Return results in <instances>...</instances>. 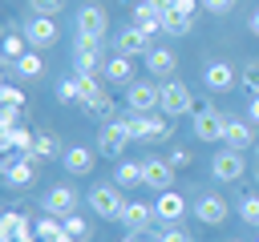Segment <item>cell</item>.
Wrapping results in <instances>:
<instances>
[{
  "mask_svg": "<svg viewBox=\"0 0 259 242\" xmlns=\"http://www.w3.org/2000/svg\"><path fill=\"white\" fill-rule=\"evenodd\" d=\"M89 210H93L97 218H105V222H121V210H125V202H121V186H117V182H101V186H93V190H89Z\"/></svg>",
  "mask_w": 259,
  "mask_h": 242,
  "instance_id": "1",
  "label": "cell"
},
{
  "mask_svg": "<svg viewBox=\"0 0 259 242\" xmlns=\"http://www.w3.org/2000/svg\"><path fill=\"white\" fill-rule=\"evenodd\" d=\"M158 109H162L166 117H182V113H190V109H194V101H190V85H182L178 77H174V81H162V101H158Z\"/></svg>",
  "mask_w": 259,
  "mask_h": 242,
  "instance_id": "2",
  "label": "cell"
},
{
  "mask_svg": "<svg viewBox=\"0 0 259 242\" xmlns=\"http://www.w3.org/2000/svg\"><path fill=\"white\" fill-rule=\"evenodd\" d=\"M130 141H134V137L125 133L121 117H113V121H105V125H101V133H97V153H101V157H121Z\"/></svg>",
  "mask_w": 259,
  "mask_h": 242,
  "instance_id": "3",
  "label": "cell"
},
{
  "mask_svg": "<svg viewBox=\"0 0 259 242\" xmlns=\"http://www.w3.org/2000/svg\"><path fill=\"white\" fill-rule=\"evenodd\" d=\"M158 101H162V85H150V81L125 85V105H130V113H150V109H158Z\"/></svg>",
  "mask_w": 259,
  "mask_h": 242,
  "instance_id": "4",
  "label": "cell"
},
{
  "mask_svg": "<svg viewBox=\"0 0 259 242\" xmlns=\"http://www.w3.org/2000/svg\"><path fill=\"white\" fill-rule=\"evenodd\" d=\"M243 169H247L243 149H219V153L210 157V173H214V182H239Z\"/></svg>",
  "mask_w": 259,
  "mask_h": 242,
  "instance_id": "5",
  "label": "cell"
},
{
  "mask_svg": "<svg viewBox=\"0 0 259 242\" xmlns=\"http://www.w3.org/2000/svg\"><path fill=\"white\" fill-rule=\"evenodd\" d=\"M20 32H24V40H28V48H53L57 44V24H53V16H32L28 24H20Z\"/></svg>",
  "mask_w": 259,
  "mask_h": 242,
  "instance_id": "6",
  "label": "cell"
},
{
  "mask_svg": "<svg viewBox=\"0 0 259 242\" xmlns=\"http://www.w3.org/2000/svg\"><path fill=\"white\" fill-rule=\"evenodd\" d=\"M77 32L105 36V32H109V12H105L101 4H81V8H77Z\"/></svg>",
  "mask_w": 259,
  "mask_h": 242,
  "instance_id": "7",
  "label": "cell"
},
{
  "mask_svg": "<svg viewBox=\"0 0 259 242\" xmlns=\"http://www.w3.org/2000/svg\"><path fill=\"white\" fill-rule=\"evenodd\" d=\"M223 129H227V117L219 109H198L194 113V137L198 141H223Z\"/></svg>",
  "mask_w": 259,
  "mask_h": 242,
  "instance_id": "8",
  "label": "cell"
},
{
  "mask_svg": "<svg viewBox=\"0 0 259 242\" xmlns=\"http://www.w3.org/2000/svg\"><path fill=\"white\" fill-rule=\"evenodd\" d=\"M36 165H40V161H32V157H4V182H8L12 190H24V186H32Z\"/></svg>",
  "mask_w": 259,
  "mask_h": 242,
  "instance_id": "9",
  "label": "cell"
},
{
  "mask_svg": "<svg viewBox=\"0 0 259 242\" xmlns=\"http://www.w3.org/2000/svg\"><path fill=\"white\" fill-rule=\"evenodd\" d=\"M142 186H150V190H170L174 186V165L170 161H162V157H150V161H142Z\"/></svg>",
  "mask_w": 259,
  "mask_h": 242,
  "instance_id": "10",
  "label": "cell"
},
{
  "mask_svg": "<svg viewBox=\"0 0 259 242\" xmlns=\"http://www.w3.org/2000/svg\"><path fill=\"white\" fill-rule=\"evenodd\" d=\"M45 214H57V218H69V214H77V190L73 186H53L49 194H45Z\"/></svg>",
  "mask_w": 259,
  "mask_h": 242,
  "instance_id": "11",
  "label": "cell"
},
{
  "mask_svg": "<svg viewBox=\"0 0 259 242\" xmlns=\"http://www.w3.org/2000/svg\"><path fill=\"white\" fill-rule=\"evenodd\" d=\"M202 85H206L210 93H231V85H235L231 60H210V65L202 69Z\"/></svg>",
  "mask_w": 259,
  "mask_h": 242,
  "instance_id": "12",
  "label": "cell"
},
{
  "mask_svg": "<svg viewBox=\"0 0 259 242\" xmlns=\"http://www.w3.org/2000/svg\"><path fill=\"white\" fill-rule=\"evenodd\" d=\"M61 165H65L69 173L85 177V173H93V165H97V149H89V145H69L65 157H61Z\"/></svg>",
  "mask_w": 259,
  "mask_h": 242,
  "instance_id": "13",
  "label": "cell"
},
{
  "mask_svg": "<svg viewBox=\"0 0 259 242\" xmlns=\"http://www.w3.org/2000/svg\"><path fill=\"white\" fill-rule=\"evenodd\" d=\"M32 238H36V230L28 226V218H24V214H16V210H12V214H4V218H0V242H32Z\"/></svg>",
  "mask_w": 259,
  "mask_h": 242,
  "instance_id": "14",
  "label": "cell"
},
{
  "mask_svg": "<svg viewBox=\"0 0 259 242\" xmlns=\"http://www.w3.org/2000/svg\"><path fill=\"white\" fill-rule=\"evenodd\" d=\"M223 145H227V149H251V145H255V129H251V121L227 117V129H223Z\"/></svg>",
  "mask_w": 259,
  "mask_h": 242,
  "instance_id": "15",
  "label": "cell"
},
{
  "mask_svg": "<svg viewBox=\"0 0 259 242\" xmlns=\"http://www.w3.org/2000/svg\"><path fill=\"white\" fill-rule=\"evenodd\" d=\"M28 157H32V161H53V157H65V145H61L57 133L36 129V133H32V153H28Z\"/></svg>",
  "mask_w": 259,
  "mask_h": 242,
  "instance_id": "16",
  "label": "cell"
},
{
  "mask_svg": "<svg viewBox=\"0 0 259 242\" xmlns=\"http://www.w3.org/2000/svg\"><path fill=\"white\" fill-rule=\"evenodd\" d=\"M194 218H198L202 226H219V222H227V202H223L219 194H202V198L194 202Z\"/></svg>",
  "mask_w": 259,
  "mask_h": 242,
  "instance_id": "17",
  "label": "cell"
},
{
  "mask_svg": "<svg viewBox=\"0 0 259 242\" xmlns=\"http://www.w3.org/2000/svg\"><path fill=\"white\" fill-rule=\"evenodd\" d=\"M154 218H158V214H154V206H146V202H125V210H121V226H125L130 234L150 230Z\"/></svg>",
  "mask_w": 259,
  "mask_h": 242,
  "instance_id": "18",
  "label": "cell"
},
{
  "mask_svg": "<svg viewBox=\"0 0 259 242\" xmlns=\"http://www.w3.org/2000/svg\"><path fill=\"white\" fill-rule=\"evenodd\" d=\"M150 48H154V44H150V36H146L142 28H134V24H130V28H121V32H117V52H125V56H146Z\"/></svg>",
  "mask_w": 259,
  "mask_h": 242,
  "instance_id": "19",
  "label": "cell"
},
{
  "mask_svg": "<svg viewBox=\"0 0 259 242\" xmlns=\"http://www.w3.org/2000/svg\"><path fill=\"white\" fill-rule=\"evenodd\" d=\"M146 69H150L154 77H162V81H174L178 56H174L170 48H150V52H146Z\"/></svg>",
  "mask_w": 259,
  "mask_h": 242,
  "instance_id": "20",
  "label": "cell"
},
{
  "mask_svg": "<svg viewBox=\"0 0 259 242\" xmlns=\"http://www.w3.org/2000/svg\"><path fill=\"white\" fill-rule=\"evenodd\" d=\"M109 85H134V56H125V52H117V56H109L105 60V73H101Z\"/></svg>",
  "mask_w": 259,
  "mask_h": 242,
  "instance_id": "21",
  "label": "cell"
},
{
  "mask_svg": "<svg viewBox=\"0 0 259 242\" xmlns=\"http://www.w3.org/2000/svg\"><path fill=\"white\" fill-rule=\"evenodd\" d=\"M154 214H158V218H166V222H178V218L186 214L182 194H178V190H162V194H158V202H154Z\"/></svg>",
  "mask_w": 259,
  "mask_h": 242,
  "instance_id": "22",
  "label": "cell"
},
{
  "mask_svg": "<svg viewBox=\"0 0 259 242\" xmlns=\"http://www.w3.org/2000/svg\"><path fill=\"white\" fill-rule=\"evenodd\" d=\"M134 28H142L146 36L162 32V12H154L150 4H138V8H134Z\"/></svg>",
  "mask_w": 259,
  "mask_h": 242,
  "instance_id": "23",
  "label": "cell"
},
{
  "mask_svg": "<svg viewBox=\"0 0 259 242\" xmlns=\"http://www.w3.org/2000/svg\"><path fill=\"white\" fill-rule=\"evenodd\" d=\"M12 73H16V77H24V81H36V77L45 73V60L36 56V48H28V52H24V56L12 65Z\"/></svg>",
  "mask_w": 259,
  "mask_h": 242,
  "instance_id": "24",
  "label": "cell"
},
{
  "mask_svg": "<svg viewBox=\"0 0 259 242\" xmlns=\"http://www.w3.org/2000/svg\"><path fill=\"white\" fill-rule=\"evenodd\" d=\"M65 238V218L49 214V218H36V242H57Z\"/></svg>",
  "mask_w": 259,
  "mask_h": 242,
  "instance_id": "25",
  "label": "cell"
},
{
  "mask_svg": "<svg viewBox=\"0 0 259 242\" xmlns=\"http://www.w3.org/2000/svg\"><path fill=\"white\" fill-rule=\"evenodd\" d=\"M57 101L61 105H81V81H77V73L57 81Z\"/></svg>",
  "mask_w": 259,
  "mask_h": 242,
  "instance_id": "26",
  "label": "cell"
},
{
  "mask_svg": "<svg viewBox=\"0 0 259 242\" xmlns=\"http://www.w3.org/2000/svg\"><path fill=\"white\" fill-rule=\"evenodd\" d=\"M162 32H170V36H186V32H190V16L178 12V8H170V12L162 16Z\"/></svg>",
  "mask_w": 259,
  "mask_h": 242,
  "instance_id": "27",
  "label": "cell"
},
{
  "mask_svg": "<svg viewBox=\"0 0 259 242\" xmlns=\"http://www.w3.org/2000/svg\"><path fill=\"white\" fill-rule=\"evenodd\" d=\"M174 133V121L162 113V117H150L146 113V141H162V137H170Z\"/></svg>",
  "mask_w": 259,
  "mask_h": 242,
  "instance_id": "28",
  "label": "cell"
},
{
  "mask_svg": "<svg viewBox=\"0 0 259 242\" xmlns=\"http://www.w3.org/2000/svg\"><path fill=\"white\" fill-rule=\"evenodd\" d=\"M24 52H28V40H24V32H8V36H4V60H8V65H16Z\"/></svg>",
  "mask_w": 259,
  "mask_h": 242,
  "instance_id": "29",
  "label": "cell"
},
{
  "mask_svg": "<svg viewBox=\"0 0 259 242\" xmlns=\"http://www.w3.org/2000/svg\"><path fill=\"white\" fill-rule=\"evenodd\" d=\"M113 182L117 186H142V165L138 161H121L117 173H113Z\"/></svg>",
  "mask_w": 259,
  "mask_h": 242,
  "instance_id": "30",
  "label": "cell"
},
{
  "mask_svg": "<svg viewBox=\"0 0 259 242\" xmlns=\"http://www.w3.org/2000/svg\"><path fill=\"white\" fill-rule=\"evenodd\" d=\"M65 234H69L73 242H89V234H93V230H89V222H85V218L69 214V218H65Z\"/></svg>",
  "mask_w": 259,
  "mask_h": 242,
  "instance_id": "31",
  "label": "cell"
},
{
  "mask_svg": "<svg viewBox=\"0 0 259 242\" xmlns=\"http://www.w3.org/2000/svg\"><path fill=\"white\" fill-rule=\"evenodd\" d=\"M101 40H105V36H89V32H77V44H73V52H89V56H101Z\"/></svg>",
  "mask_w": 259,
  "mask_h": 242,
  "instance_id": "32",
  "label": "cell"
},
{
  "mask_svg": "<svg viewBox=\"0 0 259 242\" xmlns=\"http://www.w3.org/2000/svg\"><path fill=\"white\" fill-rule=\"evenodd\" d=\"M81 109H85L89 117H109V121H113V101H109V93H105V97H97V101H85Z\"/></svg>",
  "mask_w": 259,
  "mask_h": 242,
  "instance_id": "33",
  "label": "cell"
},
{
  "mask_svg": "<svg viewBox=\"0 0 259 242\" xmlns=\"http://www.w3.org/2000/svg\"><path fill=\"white\" fill-rule=\"evenodd\" d=\"M239 218H243L247 226H259V198H255V194H247V198L239 202Z\"/></svg>",
  "mask_w": 259,
  "mask_h": 242,
  "instance_id": "34",
  "label": "cell"
},
{
  "mask_svg": "<svg viewBox=\"0 0 259 242\" xmlns=\"http://www.w3.org/2000/svg\"><path fill=\"white\" fill-rule=\"evenodd\" d=\"M239 81H243V89L255 97V93H259V60H247L243 73H239Z\"/></svg>",
  "mask_w": 259,
  "mask_h": 242,
  "instance_id": "35",
  "label": "cell"
},
{
  "mask_svg": "<svg viewBox=\"0 0 259 242\" xmlns=\"http://www.w3.org/2000/svg\"><path fill=\"white\" fill-rule=\"evenodd\" d=\"M32 4V16H57L65 12V0H28Z\"/></svg>",
  "mask_w": 259,
  "mask_h": 242,
  "instance_id": "36",
  "label": "cell"
},
{
  "mask_svg": "<svg viewBox=\"0 0 259 242\" xmlns=\"http://www.w3.org/2000/svg\"><path fill=\"white\" fill-rule=\"evenodd\" d=\"M16 125H20V109H16V105H4V109H0V133L16 129Z\"/></svg>",
  "mask_w": 259,
  "mask_h": 242,
  "instance_id": "37",
  "label": "cell"
},
{
  "mask_svg": "<svg viewBox=\"0 0 259 242\" xmlns=\"http://www.w3.org/2000/svg\"><path fill=\"white\" fill-rule=\"evenodd\" d=\"M0 105H16V109H24V93H20L16 85H4V89H0Z\"/></svg>",
  "mask_w": 259,
  "mask_h": 242,
  "instance_id": "38",
  "label": "cell"
},
{
  "mask_svg": "<svg viewBox=\"0 0 259 242\" xmlns=\"http://www.w3.org/2000/svg\"><path fill=\"white\" fill-rule=\"evenodd\" d=\"M202 8H206V12H214V16H223V12H231V8H235V0H202Z\"/></svg>",
  "mask_w": 259,
  "mask_h": 242,
  "instance_id": "39",
  "label": "cell"
},
{
  "mask_svg": "<svg viewBox=\"0 0 259 242\" xmlns=\"http://www.w3.org/2000/svg\"><path fill=\"white\" fill-rule=\"evenodd\" d=\"M166 161H170L174 169H186V165H190V153H186V149H174V153H170Z\"/></svg>",
  "mask_w": 259,
  "mask_h": 242,
  "instance_id": "40",
  "label": "cell"
},
{
  "mask_svg": "<svg viewBox=\"0 0 259 242\" xmlns=\"http://www.w3.org/2000/svg\"><path fill=\"white\" fill-rule=\"evenodd\" d=\"M158 242H190V234H186V230H178V226H170V230H166Z\"/></svg>",
  "mask_w": 259,
  "mask_h": 242,
  "instance_id": "41",
  "label": "cell"
},
{
  "mask_svg": "<svg viewBox=\"0 0 259 242\" xmlns=\"http://www.w3.org/2000/svg\"><path fill=\"white\" fill-rule=\"evenodd\" d=\"M174 8H178V12H186V16H194V8H198V0H174Z\"/></svg>",
  "mask_w": 259,
  "mask_h": 242,
  "instance_id": "42",
  "label": "cell"
},
{
  "mask_svg": "<svg viewBox=\"0 0 259 242\" xmlns=\"http://www.w3.org/2000/svg\"><path fill=\"white\" fill-rule=\"evenodd\" d=\"M146 4H150V8H154V12H162V16H166V12H170V8H174V0H146Z\"/></svg>",
  "mask_w": 259,
  "mask_h": 242,
  "instance_id": "43",
  "label": "cell"
},
{
  "mask_svg": "<svg viewBox=\"0 0 259 242\" xmlns=\"http://www.w3.org/2000/svg\"><path fill=\"white\" fill-rule=\"evenodd\" d=\"M247 121H255V125H259V93H255V97H251V105H247Z\"/></svg>",
  "mask_w": 259,
  "mask_h": 242,
  "instance_id": "44",
  "label": "cell"
},
{
  "mask_svg": "<svg viewBox=\"0 0 259 242\" xmlns=\"http://www.w3.org/2000/svg\"><path fill=\"white\" fill-rule=\"evenodd\" d=\"M251 32L259 36V12H251Z\"/></svg>",
  "mask_w": 259,
  "mask_h": 242,
  "instance_id": "45",
  "label": "cell"
},
{
  "mask_svg": "<svg viewBox=\"0 0 259 242\" xmlns=\"http://www.w3.org/2000/svg\"><path fill=\"white\" fill-rule=\"evenodd\" d=\"M121 242H134V234H125V238H121Z\"/></svg>",
  "mask_w": 259,
  "mask_h": 242,
  "instance_id": "46",
  "label": "cell"
},
{
  "mask_svg": "<svg viewBox=\"0 0 259 242\" xmlns=\"http://www.w3.org/2000/svg\"><path fill=\"white\" fill-rule=\"evenodd\" d=\"M255 242H259V238H255Z\"/></svg>",
  "mask_w": 259,
  "mask_h": 242,
  "instance_id": "47",
  "label": "cell"
}]
</instances>
